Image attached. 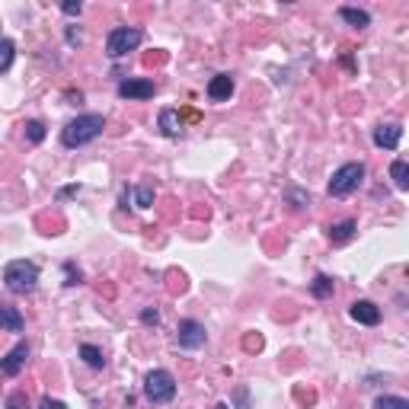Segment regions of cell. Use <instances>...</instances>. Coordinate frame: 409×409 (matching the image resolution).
<instances>
[{"instance_id": "cell-1", "label": "cell", "mask_w": 409, "mask_h": 409, "mask_svg": "<svg viewBox=\"0 0 409 409\" xmlns=\"http://www.w3.org/2000/svg\"><path fill=\"white\" fill-rule=\"evenodd\" d=\"M102 128H106V119H102L100 112L77 115V119H71V122L65 125L61 144H65V147H83V144L96 141V138L102 135Z\"/></svg>"}, {"instance_id": "cell-2", "label": "cell", "mask_w": 409, "mask_h": 409, "mask_svg": "<svg viewBox=\"0 0 409 409\" xmlns=\"http://www.w3.org/2000/svg\"><path fill=\"white\" fill-rule=\"evenodd\" d=\"M4 285L13 291V295H32L39 285V266L29 262V259H13L4 269Z\"/></svg>"}, {"instance_id": "cell-3", "label": "cell", "mask_w": 409, "mask_h": 409, "mask_svg": "<svg viewBox=\"0 0 409 409\" xmlns=\"http://www.w3.org/2000/svg\"><path fill=\"white\" fill-rule=\"evenodd\" d=\"M361 180H365V163H361V160L342 163L336 173H333V180H330V195H333V199H345V195H352L355 189L361 186Z\"/></svg>"}, {"instance_id": "cell-4", "label": "cell", "mask_w": 409, "mask_h": 409, "mask_svg": "<svg viewBox=\"0 0 409 409\" xmlns=\"http://www.w3.org/2000/svg\"><path fill=\"white\" fill-rule=\"evenodd\" d=\"M144 396L151 403H170L176 396V377L170 371H163V368L151 371L144 377Z\"/></svg>"}, {"instance_id": "cell-5", "label": "cell", "mask_w": 409, "mask_h": 409, "mask_svg": "<svg viewBox=\"0 0 409 409\" xmlns=\"http://www.w3.org/2000/svg\"><path fill=\"white\" fill-rule=\"evenodd\" d=\"M141 39H144V32H141V29H135V26L112 29V32H109V39H106V55L109 58H125L128 51H135L138 45H141Z\"/></svg>"}, {"instance_id": "cell-6", "label": "cell", "mask_w": 409, "mask_h": 409, "mask_svg": "<svg viewBox=\"0 0 409 409\" xmlns=\"http://www.w3.org/2000/svg\"><path fill=\"white\" fill-rule=\"evenodd\" d=\"M176 339H180V349H189V352H195V349H201V345H205L208 333H205V326H201L199 320H180Z\"/></svg>"}, {"instance_id": "cell-7", "label": "cell", "mask_w": 409, "mask_h": 409, "mask_svg": "<svg viewBox=\"0 0 409 409\" xmlns=\"http://www.w3.org/2000/svg\"><path fill=\"white\" fill-rule=\"evenodd\" d=\"M157 93V83L147 77H128L119 83V96L122 100H151Z\"/></svg>"}, {"instance_id": "cell-8", "label": "cell", "mask_w": 409, "mask_h": 409, "mask_svg": "<svg viewBox=\"0 0 409 409\" xmlns=\"http://www.w3.org/2000/svg\"><path fill=\"white\" fill-rule=\"evenodd\" d=\"M26 358H29V345L26 342H16L4 358H0V374L4 377H16V374L26 368Z\"/></svg>"}, {"instance_id": "cell-9", "label": "cell", "mask_w": 409, "mask_h": 409, "mask_svg": "<svg viewBox=\"0 0 409 409\" xmlns=\"http://www.w3.org/2000/svg\"><path fill=\"white\" fill-rule=\"evenodd\" d=\"M400 138H403V125L387 122V125H377V128H374L371 141H374V147H381V151H394L396 144H400Z\"/></svg>"}, {"instance_id": "cell-10", "label": "cell", "mask_w": 409, "mask_h": 409, "mask_svg": "<svg viewBox=\"0 0 409 409\" xmlns=\"http://www.w3.org/2000/svg\"><path fill=\"white\" fill-rule=\"evenodd\" d=\"M349 314H352V320L355 323H361V326H377L381 323V310L374 307L371 301H355L352 307H349Z\"/></svg>"}, {"instance_id": "cell-11", "label": "cell", "mask_w": 409, "mask_h": 409, "mask_svg": "<svg viewBox=\"0 0 409 409\" xmlns=\"http://www.w3.org/2000/svg\"><path fill=\"white\" fill-rule=\"evenodd\" d=\"M234 96V77L230 74H217V77H211L208 83V100L211 102H224Z\"/></svg>"}, {"instance_id": "cell-12", "label": "cell", "mask_w": 409, "mask_h": 409, "mask_svg": "<svg viewBox=\"0 0 409 409\" xmlns=\"http://www.w3.org/2000/svg\"><path fill=\"white\" fill-rule=\"evenodd\" d=\"M0 330L22 333V314L16 307H10V304H4V301H0Z\"/></svg>"}, {"instance_id": "cell-13", "label": "cell", "mask_w": 409, "mask_h": 409, "mask_svg": "<svg viewBox=\"0 0 409 409\" xmlns=\"http://www.w3.org/2000/svg\"><path fill=\"white\" fill-rule=\"evenodd\" d=\"M160 131H163L166 138H176L182 131V119L176 109H160Z\"/></svg>"}, {"instance_id": "cell-14", "label": "cell", "mask_w": 409, "mask_h": 409, "mask_svg": "<svg viewBox=\"0 0 409 409\" xmlns=\"http://www.w3.org/2000/svg\"><path fill=\"white\" fill-rule=\"evenodd\" d=\"M333 291H336V285H333L330 275H316V279L310 281V295H314L316 301H326V297H333Z\"/></svg>"}, {"instance_id": "cell-15", "label": "cell", "mask_w": 409, "mask_h": 409, "mask_svg": "<svg viewBox=\"0 0 409 409\" xmlns=\"http://www.w3.org/2000/svg\"><path fill=\"white\" fill-rule=\"evenodd\" d=\"M339 16H342L349 26H355V29L371 26V16H368L365 10H358V7H339Z\"/></svg>"}, {"instance_id": "cell-16", "label": "cell", "mask_w": 409, "mask_h": 409, "mask_svg": "<svg viewBox=\"0 0 409 409\" xmlns=\"http://www.w3.org/2000/svg\"><path fill=\"white\" fill-rule=\"evenodd\" d=\"M390 180H394V186L400 189V192H406L409 189V163L406 160H394V163H390Z\"/></svg>"}, {"instance_id": "cell-17", "label": "cell", "mask_w": 409, "mask_h": 409, "mask_svg": "<svg viewBox=\"0 0 409 409\" xmlns=\"http://www.w3.org/2000/svg\"><path fill=\"white\" fill-rule=\"evenodd\" d=\"M352 237H355V221H342V224H333V227H330V240L336 246L349 243Z\"/></svg>"}, {"instance_id": "cell-18", "label": "cell", "mask_w": 409, "mask_h": 409, "mask_svg": "<svg viewBox=\"0 0 409 409\" xmlns=\"http://www.w3.org/2000/svg\"><path fill=\"white\" fill-rule=\"evenodd\" d=\"M80 358H83L90 368H102V365H106V355H102V349H96L93 342H83V345H80Z\"/></svg>"}, {"instance_id": "cell-19", "label": "cell", "mask_w": 409, "mask_h": 409, "mask_svg": "<svg viewBox=\"0 0 409 409\" xmlns=\"http://www.w3.org/2000/svg\"><path fill=\"white\" fill-rule=\"evenodd\" d=\"M128 192L135 195V208H151V205H154V186H147V182L128 189Z\"/></svg>"}, {"instance_id": "cell-20", "label": "cell", "mask_w": 409, "mask_h": 409, "mask_svg": "<svg viewBox=\"0 0 409 409\" xmlns=\"http://www.w3.org/2000/svg\"><path fill=\"white\" fill-rule=\"evenodd\" d=\"M13 51H16V45L10 42V39H0V74L10 71V65H13Z\"/></svg>"}, {"instance_id": "cell-21", "label": "cell", "mask_w": 409, "mask_h": 409, "mask_svg": "<svg viewBox=\"0 0 409 409\" xmlns=\"http://www.w3.org/2000/svg\"><path fill=\"white\" fill-rule=\"evenodd\" d=\"M374 409H409V400H403V396H377Z\"/></svg>"}, {"instance_id": "cell-22", "label": "cell", "mask_w": 409, "mask_h": 409, "mask_svg": "<svg viewBox=\"0 0 409 409\" xmlns=\"http://www.w3.org/2000/svg\"><path fill=\"white\" fill-rule=\"evenodd\" d=\"M26 138L32 144H42L45 141V125L39 122V119H32V122H26Z\"/></svg>"}, {"instance_id": "cell-23", "label": "cell", "mask_w": 409, "mask_h": 409, "mask_svg": "<svg viewBox=\"0 0 409 409\" xmlns=\"http://www.w3.org/2000/svg\"><path fill=\"white\" fill-rule=\"evenodd\" d=\"M80 279H83V272L74 269V262H65V285L74 288V285H80Z\"/></svg>"}, {"instance_id": "cell-24", "label": "cell", "mask_w": 409, "mask_h": 409, "mask_svg": "<svg viewBox=\"0 0 409 409\" xmlns=\"http://www.w3.org/2000/svg\"><path fill=\"white\" fill-rule=\"evenodd\" d=\"M7 409H29V400H26V394H22V390H16V394H10V396H7Z\"/></svg>"}, {"instance_id": "cell-25", "label": "cell", "mask_w": 409, "mask_h": 409, "mask_svg": "<svg viewBox=\"0 0 409 409\" xmlns=\"http://www.w3.org/2000/svg\"><path fill=\"white\" fill-rule=\"evenodd\" d=\"M141 323H144V326H157V323H160V310H157V307H147V310L141 314Z\"/></svg>"}, {"instance_id": "cell-26", "label": "cell", "mask_w": 409, "mask_h": 409, "mask_svg": "<svg viewBox=\"0 0 409 409\" xmlns=\"http://www.w3.org/2000/svg\"><path fill=\"white\" fill-rule=\"evenodd\" d=\"M39 409H67V403H61V400H51V396H42V403H39Z\"/></svg>"}, {"instance_id": "cell-27", "label": "cell", "mask_w": 409, "mask_h": 409, "mask_svg": "<svg viewBox=\"0 0 409 409\" xmlns=\"http://www.w3.org/2000/svg\"><path fill=\"white\" fill-rule=\"evenodd\" d=\"M61 10H65L67 16H80V10H83V7H80V4H74V0H65V4H61Z\"/></svg>"}, {"instance_id": "cell-28", "label": "cell", "mask_w": 409, "mask_h": 409, "mask_svg": "<svg viewBox=\"0 0 409 409\" xmlns=\"http://www.w3.org/2000/svg\"><path fill=\"white\" fill-rule=\"evenodd\" d=\"M237 403H240V409H250V394H246V387L237 390Z\"/></svg>"}, {"instance_id": "cell-29", "label": "cell", "mask_w": 409, "mask_h": 409, "mask_svg": "<svg viewBox=\"0 0 409 409\" xmlns=\"http://www.w3.org/2000/svg\"><path fill=\"white\" fill-rule=\"evenodd\" d=\"M67 45H80V32H77V29H67Z\"/></svg>"}, {"instance_id": "cell-30", "label": "cell", "mask_w": 409, "mask_h": 409, "mask_svg": "<svg viewBox=\"0 0 409 409\" xmlns=\"http://www.w3.org/2000/svg\"><path fill=\"white\" fill-rule=\"evenodd\" d=\"M215 409H230V406H227V403H217V406H215Z\"/></svg>"}]
</instances>
